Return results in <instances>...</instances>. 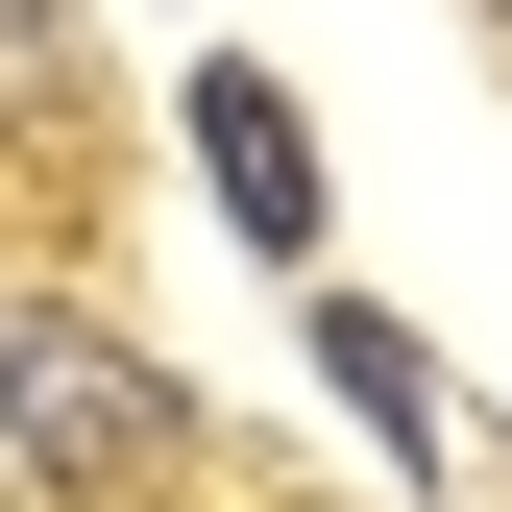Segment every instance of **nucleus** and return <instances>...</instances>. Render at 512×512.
I'll list each match as a JSON object with an SVG mask.
<instances>
[{"instance_id":"obj_1","label":"nucleus","mask_w":512,"mask_h":512,"mask_svg":"<svg viewBox=\"0 0 512 512\" xmlns=\"http://www.w3.org/2000/svg\"><path fill=\"white\" fill-rule=\"evenodd\" d=\"M0 439H25L49 488H147V464H196V391L122 366L98 317H0Z\"/></svg>"},{"instance_id":"obj_2","label":"nucleus","mask_w":512,"mask_h":512,"mask_svg":"<svg viewBox=\"0 0 512 512\" xmlns=\"http://www.w3.org/2000/svg\"><path fill=\"white\" fill-rule=\"evenodd\" d=\"M196 171H220V220L269 244V269H317V122L244 74V49H196Z\"/></svg>"},{"instance_id":"obj_3","label":"nucleus","mask_w":512,"mask_h":512,"mask_svg":"<svg viewBox=\"0 0 512 512\" xmlns=\"http://www.w3.org/2000/svg\"><path fill=\"white\" fill-rule=\"evenodd\" d=\"M317 366H342V415L391 439V464H439V366H415V342H391L366 293H317Z\"/></svg>"},{"instance_id":"obj_4","label":"nucleus","mask_w":512,"mask_h":512,"mask_svg":"<svg viewBox=\"0 0 512 512\" xmlns=\"http://www.w3.org/2000/svg\"><path fill=\"white\" fill-rule=\"evenodd\" d=\"M74 98H98V74H74V0H0V122L74 147Z\"/></svg>"},{"instance_id":"obj_5","label":"nucleus","mask_w":512,"mask_h":512,"mask_svg":"<svg viewBox=\"0 0 512 512\" xmlns=\"http://www.w3.org/2000/svg\"><path fill=\"white\" fill-rule=\"evenodd\" d=\"M488 25H512V0H488Z\"/></svg>"}]
</instances>
